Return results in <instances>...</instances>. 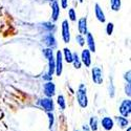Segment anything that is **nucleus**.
I'll list each match as a JSON object with an SVG mask.
<instances>
[{
    "label": "nucleus",
    "mask_w": 131,
    "mask_h": 131,
    "mask_svg": "<svg viewBox=\"0 0 131 131\" xmlns=\"http://www.w3.org/2000/svg\"><path fill=\"white\" fill-rule=\"evenodd\" d=\"M44 54H45V57L48 60L49 69H48V72L45 75H43V79H45V80H51V77H52V74L54 72V68H56V64H54V59H53L52 50L50 48H46V49H44Z\"/></svg>",
    "instance_id": "obj_1"
},
{
    "label": "nucleus",
    "mask_w": 131,
    "mask_h": 131,
    "mask_svg": "<svg viewBox=\"0 0 131 131\" xmlns=\"http://www.w3.org/2000/svg\"><path fill=\"white\" fill-rule=\"evenodd\" d=\"M77 99L78 103L82 108H85L88 105V100H87V95H86V87L81 84L79 86V89L77 91Z\"/></svg>",
    "instance_id": "obj_2"
},
{
    "label": "nucleus",
    "mask_w": 131,
    "mask_h": 131,
    "mask_svg": "<svg viewBox=\"0 0 131 131\" xmlns=\"http://www.w3.org/2000/svg\"><path fill=\"white\" fill-rule=\"evenodd\" d=\"M62 38L65 43H69L70 32H69V24L67 20H64L62 22Z\"/></svg>",
    "instance_id": "obj_3"
},
{
    "label": "nucleus",
    "mask_w": 131,
    "mask_h": 131,
    "mask_svg": "<svg viewBox=\"0 0 131 131\" xmlns=\"http://www.w3.org/2000/svg\"><path fill=\"white\" fill-rule=\"evenodd\" d=\"M119 112L124 117H127L130 115L131 112V102L130 100H125L123 101V103L119 106Z\"/></svg>",
    "instance_id": "obj_4"
},
{
    "label": "nucleus",
    "mask_w": 131,
    "mask_h": 131,
    "mask_svg": "<svg viewBox=\"0 0 131 131\" xmlns=\"http://www.w3.org/2000/svg\"><path fill=\"white\" fill-rule=\"evenodd\" d=\"M39 104H40L41 107L44 109L45 111H47V112H50V111L53 110V102H52V100L50 99V97H46V99L40 100Z\"/></svg>",
    "instance_id": "obj_5"
},
{
    "label": "nucleus",
    "mask_w": 131,
    "mask_h": 131,
    "mask_svg": "<svg viewBox=\"0 0 131 131\" xmlns=\"http://www.w3.org/2000/svg\"><path fill=\"white\" fill-rule=\"evenodd\" d=\"M62 53L59 50L57 52V57H56V61H54V64H56V68H54V71H56L57 75H61L62 73V67H63V64H62Z\"/></svg>",
    "instance_id": "obj_6"
},
{
    "label": "nucleus",
    "mask_w": 131,
    "mask_h": 131,
    "mask_svg": "<svg viewBox=\"0 0 131 131\" xmlns=\"http://www.w3.org/2000/svg\"><path fill=\"white\" fill-rule=\"evenodd\" d=\"M92 80L96 84H102L103 82V77H102V70L99 67H93L92 69Z\"/></svg>",
    "instance_id": "obj_7"
},
{
    "label": "nucleus",
    "mask_w": 131,
    "mask_h": 131,
    "mask_svg": "<svg viewBox=\"0 0 131 131\" xmlns=\"http://www.w3.org/2000/svg\"><path fill=\"white\" fill-rule=\"evenodd\" d=\"M56 92V86L52 82H47L46 84H44V93L47 97H51L52 95H54Z\"/></svg>",
    "instance_id": "obj_8"
},
{
    "label": "nucleus",
    "mask_w": 131,
    "mask_h": 131,
    "mask_svg": "<svg viewBox=\"0 0 131 131\" xmlns=\"http://www.w3.org/2000/svg\"><path fill=\"white\" fill-rule=\"evenodd\" d=\"M82 62L85 64V66L87 67H89L90 66V64H91V58H90V51L89 49H84L82 51Z\"/></svg>",
    "instance_id": "obj_9"
},
{
    "label": "nucleus",
    "mask_w": 131,
    "mask_h": 131,
    "mask_svg": "<svg viewBox=\"0 0 131 131\" xmlns=\"http://www.w3.org/2000/svg\"><path fill=\"white\" fill-rule=\"evenodd\" d=\"M51 10H52V13H51L52 20L57 21L59 15H60V7H59V4H58V2L56 1V0H53V2L51 4Z\"/></svg>",
    "instance_id": "obj_10"
},
{
    "label": "nucleus",
    "mask_w": 131,
    "mask_h": 131,
    "mask_svg": "<svg viewBox=\"0 0 131 131\" xmlns=\"http://www.w3.org/2000/svg\"><path fill=\"white\" fill-rule=\"evenodd\" d=\"M94 12H95V17L97 18V20L100 21V22H102V23H104L105 21H106V18H105V15H104V13H103V10H102V8L100 7V5L99 4H95L94 5Z\"/></svg>",
    "instance_id": "obj_11"
},
{
    "label": "nucleus",
    "mask_w": 131,
    "mask_h": 131,
    "mask_svg": "<svg viewBox=\"0 0 131 131\" xmlns=\"http://www.w3.org/2000/svg\"><path fill=\"white\" fill-rule=\"evenodd\" d=\"M78 28H79V31H80V34L83 36V35H86L87 32V20H86V18H81L80 20H79V26H78Z\"/></svg>",
    "instance_id": "obj_12"
},
{
    "label": "nucleus",
    "mask_w": 131,
    "mask_h": 131,
    "mask_svg": "<svg viewBox=\"0 0 131 131\" xmlns=\"http://www.w3.org/2000/svg\"><path fill=\"white\" fill-rule=\"evenodd\" d=\"M44 42H45V44L48 46V47H54L57 45V43H56V39H54L53 35L51 34H48L44 37Z\"/></svg>",
    "instance_id": "obj_13"
},
{
    "label": "nucleus",
    "mask_w": 131,
    "mask_h": 131,
    "mask_svg": "<svg viewBox=\"0 0 131 131\" xmlns=\"http://www.w3.org/2000/svg\"><path fill=\"white\" fill-rule=\"evenodd\" d=\"M102 126L105 130H111L113 128V121L110 117H104L102 119Z\"/></svg>",
    "instance_id": "obj_14"
},
{
    "label": "nucleus",
    "mask_w": 131,
    "mask_h": 131,
    "mask_svg": "<svg viewBox=\"0 0 131 131\" xmlns=\"http://www.w3.org/2000/svg\"><path fill=\"white\" fill-rule=\"evenodd\" d=\"M87 45L89 47V51L94 52L95 51V44H94V39L90 32H87Z\"/></svg>",
    "instance_id": "obj_15"
},
{
    "label": "nucleus",
    "mask_w": 131,
    "mask_h": 131,
    "mask_svg": "<svg viewBox=\"0 0 131 131\" xmlns=\"http://www.w3.org/2000/svg\"><path fill=\"white\" fill-rule=\"evenodd\" d=\"M115 119H116V122H117L118 126L121 127V128H125V127H127V125H128V121H127V118H126V117H124V116H117V117H115Z\"/></svg>",
    "instance_id": "obj_16"
},
{
    "label": "nucleus",
    "mask_w": 131,
    "mask_h": 131,
    "mask_svg": "<svg viewBox=\"0 0 131 131\" xmlns=\"http://www.w3.org/2000/svg\"><path fill=\"white\" fill-rule=\"evenodd\" d=\"M72 63H73V66L79 69L81 68V61L79 59V56H78V53L75 52V53H72Z\"/></svg>",
    "instance_id": "obj_17"
},
{
    "label": "nucleus",
    "mask_w": 131,
    "mask_h": 131,
    "mask_svg": "<svg viewBox=\"0 0 131 131\" xmlns=\"http://www.w3.org/2000/svg\"><path fill=\"white\" fill-rule=\"evenodd\" d=\"M64 57L67 63H72V53L68 48H64Z\"/></svg>",
    "instance_id": "obj_18"
},
{
    "label": "nucleus",
    "mask_w": 131,
    "mask_h": 131,
    "mask_svg": "<svg viewBox=\"0 0 131 131\" xmlns=\"http://www.w3.org/2000/svg\"><path fill=\"white\" fill-rule=\"evenodd\" d=\"M110 5L113 10H118L121 8V0H110Z\"/></svg>",
    "instance_id": "obj_19"
},
{
    "label": "nucleus",
    "mask_w": 131,
    "mask_h": 131,
    "mask_svg": "<svg viewBox=\"0 0 131 131\" xmlns=\"http://www.w3.org/2000/svg\"><path fill=\"white\" fill-rule=\"evenodd\" d=\"M90 129L92 131H96L97 130V118L95 116L90 118Z\"/></svg>",
    "instance_id": "obj_20"
},
{
    "label": "nucleus",
    "mask_w": 131,
    "mask_h": 131,
    "mask_svg": "<svg viewBox=\"0 0 131 131\" xmlns=\"http://www.w3.org/2000/svg\"><path fill=\"white\" fill-rule=\"evenodd\" d=\"M58 104H59L61 109H65V107H66V104H65V99H64L63 95H59L58 96Z\"/></svg>",
    "instance_id": "obj_21"
},
{
    "label": "nucleus",
    "mask_w": 131,
    "mask_h": 131,
    "mask_svg": "<svg viewBox=\"0 0 131 131\" xmlns=\"http://www.w3.org/2000/svg\"><path fill=\"white\" fill-rule=\"evenodd\" d=\"M68 16H69V19H70L71 21H75V20H77V15H75V12H74L73 8H70V9H69Z\"/></svg>",
    "instance_id": "obj_22"
},
{
    "label": "nucleus",
    "mask_w": 131,
    "mask_h": 131,
    "mask_svg": "<svg viewBox=\"0 0 131 131\" xmlns=\"http://www.w3.org/2000/svg\"><path fill=\"white\" fill-rule=\"evenodd\" d=\"M113 27H114V25H113V23H108L107 24V27H106V31H107V35H109L110 36L112 32H113Z\"/></svg>",
    "instance_id": "obj_23"
},
{
    "label": "nucleus",
    "mask_w": 131,
    "mask_h": 131,
    "mask_svg": "<svg viewBox=\"0 0 131 131\" xmlns=\"http://www.w3.org/2000/svg\"><path fill=\"white\" fill-rule=\"evenodd\" d=\"M75 40H77V42L79 43L80 46H83L85 44V40H84V38H83L82 35H78L77 37H75Z\"/></svg>",
    "instance_id": "obj_24"
},
{
    "label": "nucleus",
    "mask_w": 131,
    "mask_h": 131,
    "mask_svg": "<svg viewBox=\"0 0 131 131\" xmlns=\"http://www.w3.org/2000/svg\"><path fill=\"white\" fill-rule=\"evenodd\" d=\"M43 27L46 28V29H48V30H51V29L54 28V25L51 24V23H43Z\"/></svg>",
    "instance_id": "obj_25"
},
{
    "label": "nucleus",
    "mask_w": 131,
    "mask_h": 131,
    "mask_svg": "<svg viewBox=\"0 0 131 131\" xmlns=\"http://www.w3.org/2000/svg\"><path fill=\"white\" fill-rule=\"evenodd\" d=\"M125 93L128 96H130V83H127L126 86H125Z\"/></svg>",
    "instance_id": "obj_26"
},
{
    "label": "nucleus",
    "mask_w": 131,
    "mask_h": 131,
    "mask_svg": "<svg viewBox=\"0 0 131 131\" xmlns=\"http://www.w3.org/2000/svg\"><path fill=\"white\" fill-rule=\"evenodd\" d=\"M48 116H49V127L51 128L52 127V124H53V115H52V113L48 112Z\"/></svg>",
    "instance_id": "obj_27"
},
{
    "label": "nucleus",
    "mask_w": 131,
    "mask_h": 131,
    "mask_svg": "<svg viewBox=\"0 0 131 131\" xmlns=\"http://www.w3.org/2000/svg\"><path fill=\"white\" fill-rule=\"evenodd\" d=\"M61 2H62V7L63 8H66L67 5H68V0H61Z\"/></svg>",
    "instance_id": "obj_28"
},
{
    "label": "nucleus",
    "mask_w": 131,
    "mask_h": 131,
    "mask_svg": "<svg viewBox=\"0 0 131 131\" xmlns=\"http://www.w3.org/2000/svg\"><path fill=\"white\" fill-rule=\"evenodd\" d=\"M130 70L129 71H127L126 73H125V79L127 80V83H130Z\"/></svg>",
    "instance_id": "obj_29"
},
{
    "label": "nucleus",
    "mask_w": 131,
    "mask_h": 131,
    "mask_svg": "<svg viewBox=\"0 0 131 131\" xmlns=\"http://www.w3.org/2000/svg\"><path fill=\"white\" fill-rule=\"evenodd\" d=\"M83 131H90L88 125H84V126H83Z\"/></svg>",
    "instance_id": "obj_30"
},
{
    "label": "nucleus",
    "mask_w": 131,
    "mask_h": 131,
    "mask_svg": "<svg viewBox=\"0 0 131 131\" xmlns=\"http://www.w3.org/2000/svg\"><path fill=\"white\" fill-rule=\"evenodd\" d=\"M127 131H131V128H130V127H129V128H128V130H127Z\"/></svg>",
    "instance_id": "obj_31"
},
{
    "label": "nucleus",
    "mask_w": 131,
    "mask_h": 131,
    "mask_svg": "<svg viewBox=\"0 0 131 131\" xmlns=\"http://www.w3.org/2000/svg\"><path fill=\"white\" fill-rule=\"evenodd\" d=\"M79 1H80V2H83V0H79Z\"/></svg>",
    "instance_id": "obj_32"
},
{
    "label": "nucleus",
    "mask_w": 131,
    "mask_h": 131,
    "mask_svg": "<svg viewBox=\"0 0 131 131\" xmlns=\"http://www.w3.org/2000/svg\"><path fill=\"white\" fill-rule=\"evenodd\" d=\"M77 131H79V130H77Z\"/></svg>",
    "instance_id": "obj_33"
}]
</instances>
